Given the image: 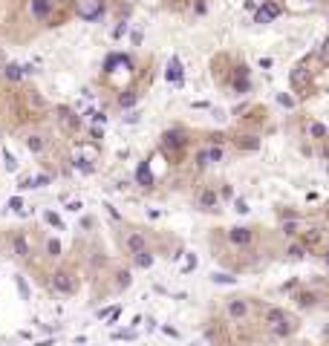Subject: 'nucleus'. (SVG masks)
<instances>
[{
    "mask_svg": "<svg viewBox=\"0 0 329 346\" xmlns=\"http://www.w3.org/2000/svg\"><path fill=\"white\" fill-rule=\"evenodd\" d=\"M263 323L272 329L277 338H283V335H289V332H292V320H289L286 309H277V306H269V309L263 312Z\"/></svg>",
    "mask_w": 329,
    "mask_h": 346,
    "instance_id": "f257e3e1",
    "label": "nucleus"
},
{
    "mask_svg": "<svg viewBox=\"0 0 329 346\" xmlns=\"http://www.w3.org/2000/svg\"><path fill=\"white\" fill-rule=\"evenodd\" d=\"M75 12H78V17H84V20H99V17L104 15V0H78Z\"/></svg>",
    "mask_w": 329,
    "mask_h": 346,
    "instance_id": "f03ea898",
    "label": "nucleus"
},
{
    "mask_svg": "<svg viewBox=\"0 0 329 346\" xmlns=\"http://www.w3.org/2000/svg\"><path fill=\"white\" fill-rule=\"evenodd\" d=\"M52 288H55V291H61V294H72V291L78 288V280H75L72 271L61 268V271H55V274H52Z\"/></svg>",
    "mask_w": 329,
    "mask_h": 346,
    "instance_id": "7ed1b4c3",
    "label": "nucleus"
},
{
    "mask_svg": "<svg viewBox=\"0 0 329 346\" xmlns=\"http://www.w3.org/2000/svg\"><path fill=\"white\" fill-rule=\"evenodd\" d=\"M185 144H188L185 130H167V133L162 136V147H164V150H170L173 156H176L179 150H185Z\"/></svg>",
    "mask_w": 329,
    "mask_h": 346,
    "instance_id": "20e7f679",
    "label": "nucleus"
},
{
    "mask_svg": "<svg viewBox=\"0 0 329 346\" xmlns=\"http://www.w3.org/2000/svg\"><path fill=\"white\" fill-rule=\"evenodd\" d=\"M280 12H283V6H280L277 0H266V3L254 12V23H272L274 17H280Z\"/></svg>",
    "mask_w": 329,
    "mask_h": 346,
    "instance_id": "39448f33",
    "label": "nucleus"
},
{
    "mask_svg": "<svg viewBox=\"0 0 329 346\" xmlns=\"http://www.w3.org/2000/svg\"><path fill=\"white\" fill-rule=\"evenodd\" d=\"M217 162H222V147H217V144L202 147V150L197 153V165H199V168H208V165H217Z\"/></svg>",
    "mask_w": 329,
    "mask_h": 346,
    "instance_id": "423d86ee",
    "label": "nucleus"
},
{
    "mask_svg": "<svg viewBox=\"0 0 329 346\" xmlns=\"http://www.w3.org/2000/svg\"><path fill=\"white\" fill-rule=\"evenodd\" d=\"M124 248H127L130 254H139V251H148V236H145L142 231H130V234L124 236Z\"/></svg>",
    "mask_w": 329,
    "mask_h": 346,
    "instance_id": "0eeeda50",
    "label": "nucleus"
},
{
    "mask_svg": "<svg viewBox=\"0 0 329 346\" xmlns=\"http://www.w3.org/2000/svg\"><path fill=\"white\" fill-rule=\"evenodd\" d=\"M225 312H228V317H231V320H243V317L248 315V303H246V300H240V297H231V300L225 303Z\"/></svg>",
    "mask_w": 329,
    "mask_h": 346,
    "instance_id": "6e6552de",
    "label": "nucleus"
},
{
    "mask_svg": "<svg viewBox=\"0 0 329 346\" xmlns=\"http://www.w3.org/2000/svg\"><path fill=\"white\" fill-rule=\"evenodd\" d=\"M228 239H231V245L246 248V245H251L254 234H251V228H228Z\"/></svg>",
    "mask_w": 329,
    "mask_h": 346,
    "instance_id": "1a4fd4ad",
    "label": "nucleus"
},
{
    "mask_svg": "<svg viewBox=\"0 0 329 346\" xmlns=\"http://www.w3.org/2000/svg\"><path fill=\"white\" fill-rule=\"evenodd\" d=\"M164 78H167L170 84H176V87L182 84V78H185V72H182V61H179V58H176V55H173V58H170V61H167V72H164Z\"/></svg>",
    "mask_w": 329,
    "mask_h": 346,
    "instance_id": "9d476101",
    "label": "nucleus"
},
{
    "mask_svg": "<svg viewBox=\"0 0 329 346\" xmlns=\"http://www.w3.org/2000/svg\"><path fill=\"white\" fill-rule=\"evenodd\" d=\"M29 9H32V17L47 20V17L52 15V0H32V3H29Z\"/></svg>",
    "mask_w": 329,
    "mask_h": 346,
    "instance_id": "9b49d317",
    "label": "nucleus"
},
{
    "mask_svg": "<svg viewBox=\"0 0 329 346\" xmlns=\"http://www.w3.org/2000/svg\"><path fill=\"white\" fill-rule=\"evenodd\" d=\"M217 205H219V196H217L214 188H208V190L199 193V208H202V211H214Z\"/></svg>",
    "mask_w": 329,
    "mask_h": 346,
    "instance_id": "f8f14e48",
    "label": "nucleus"
},
{
    "mask_svg": "<svg viewBox=\"0 0 329 346\" xmlns=\"http://www.w3.org/2000/svg\"><path fill=\"white\" fill-rule=\"evenodd\" d=\"M321 239H324V231H321V228H309V231H303V239H300V242H303V248H315Z\"/></svg>",
    "mask_w": 329,
    "mask_h": 346,
    "instance_id": "ddd939ff",
    "label": "nucleus"
},
{
    "mask_svg": "<svg viewBox=\"0 0 329 346\" xmlns=\"http://www.w3.org/2000/svg\"><path fill=\"white\" fill-rule=\"evenodd\" d=\"M136 182H139L142 188L153 185V173H150V165H148V162H142V165H139V171H136Z\"/></svg>",
    "mask_w": 329,
    "mask_h": 346,
    "instance_id": "4468645a",
    "label": "nucleus"
},
{
    "mask_svg": "<svg viewBox=\"0 0 329 346\" xmlns=\"http://www.w3.org/2000/svg\"><path fill=\"white\" fill-rule=\"evenodd\" d=\"M133 260H136L139 268H150L153 266V254L150 251H139V254H133Z\"/></svg>",
    "mask_w": 329,
    "mask_h": 346,
    "instance_id": "2eb2a0df",
    "label": "nucleus"
},
{
    "mask_svg": "<svg viewBox=\"0 0 329 346\" xmlns=\"http://www.w3.org/2000/svg\"><path fill=\"white\" fill-rule=\"evenodd\" d=\"M3 72H6V78H9V81H20V78H23V69H20L17 63H6V69H3Z\"/></svg>",
    "mask_w": 329,
    "mask_h": 346,
    "instance_id": "dca6fc26",
    "label": "nucleus"
},
{
    "mask_svg": "<svg viewBox=\"0 0 329 346\" xmlns=\"http://www.w3.org/2000/svg\"><path fill=\"white\" fill-rule=\"evenodd\" d=\"M292 260H300L303 254H306V248H303V242H295V245H289V251H286Z\"/></svg>",
    "mask_w": 329,
    "mask_h": 346,
    "instance_id": "f3484780",
    "label": "nucleus"
},
{
    "mask_svg": "<svg viewBox=\"0 0 329 346\" xmlns=\"http://www.w3.org/2000/svg\"><path fill=\"white\" fill-rule=\"evenodd\" d=\"M211 277H214V283H228V286L237 283V277H231V274H225V271H214Z\"/></svg>",
    "mask_w": 329,
    "mask_h": 346,
    "instance_id": "a211bd4d",
    "label": "nucleus"
},
{
    "mask_svg": "<svg viewBox=\"0 0 329 346\" xmlns=\"http://www.w3.org/2000/svg\"><path fill=\"white\" fill-rule=\"evenodd\" d=\"M309 133H312L315 139H324V136H327V127H324V124H309Z\"/></svg>",
    "mask_w": 329,
    "mask_h": 346,
    "instance_id": "6ab92c4d",
    "label": "nucleus"
},
{
    "mask_svg": "<svg viewBox=\"0 0 329 346\" xmlns=\"http://www.w3.org/2000/svg\"><path fill=\"white\" fill-rule=\"evenodd\" d=\"M133 101H136V93H127V95H121V98H118V104H121V107H130Z\"/></svg>",
    "mask_w": 329,
    "mask_h": 346,
    "instance_id": "aec40b11",
    "label": "nucleus"
},
{
    "mask_svg": "<svg viewBox=\"0 0 329 346\" xmlns=\"http://www.w3.org/2000/svg\"><path fill=\"white\" fill-rule=\"evenodd\" d=\"M234 211H237V214H248V205H246V199H234Z\"/></svg>",
    "mask_w": 329,
    "mask_h": 346,
    "instance_id": "412c9836",
    "label": "nucleus"
},
{
    "mask_svg": "<svg viewBox=\"0 0 329 346\" xmlns=\"http://www.w3.org/2000/svg\"><path fill=\"white\" fill-rule=\"evenodd\" d=\"M194 268H197V257H194V254H191V257H188V260H185V266H182V271H185V274H188V271H194Z\"/></svg>",
    "mask_w": 329,
    "mask_h": 346,
    "instance_id": "4be33fe9",
    "label": "nucleus"
},
{
    "mask_svg": "<svg viewBox=\"0 0 329 346\" xmlns=\"http://www.w3.org/2000/svg\"><path fill=\"white\" fill-rule=\"evenodd\" d=\"M277 101H280V104H286V107H295V98H292V95H283V93H280V95H277Z\"/></svg>",
    "mask_w": 329,
    "mask_h": 346,
    "instance_id": "5701e85b",
    "label": "nucleus"
},
{
    "mask_svg": "<svg viewBox=\"0 0 329 346\" xmlns=\"http://www.w3.org/2000/svg\"><path fill=\"white\" fill-rule=\"evenodd\" d=\"M47 222H49V225H55V228H64V222H61L55 214H47Z\"/></svg>",
    "mask_w": 329,
    "mask_h": 346,
    "instance_id": "b1692460",
    "label": "nucleus"
},
{
    "mask_svg": "<svg viewBox=\"0 0 329 346\" xmlns=\"http://www.w3.org/2000/svg\"><path fill=\"white\" fill-rule=\"evenodd\" d=\"M29 150H41V136H32L29 139Z\"/></svg>",
    "mask_w": 329,
    "mask_h": 346,
    "instance_id": "393cba45",
    "label": "nucleus"
},
{
    "mask_svg": "<svg viewBox=\"0 0 329 346\" xmlns=\"http://www.w3.org/2000/svg\"><path fill=\"white\" fill-rule=\"evenodd\" d=\"M47 248H49V254H52V257H58V251H61V245H58L55 239H49V245H47Z\"/></svg>",
    "mask_w": 329,
    "mask_h": 346,
    "instance_id": "a878e982",
    "label": "nucleus"
},
{
    "mask_svg": "<svg viewBox=\"0 0 329 346\" xmlns=\"http://www.w3.org/2000/svg\"><path fill=\"white\" fill-rule=\"evenodd\" d=\"M321 58H324V61H329V41L324 44V49H321Z\"/></svg>",
    "mask_w": 329,
    "mask_h": 346,
    "instance_id": "bb28decb",
    "label": "nucleus"
},
{
    "mask_svg": "<svg viewBox=\"0 0 329 346\" xmlns=\"http://www.w3.org/2000/svg\"><path fill=\"white\" fill-rule=\"evenodd\" d=\"M324 260H327V266H329V248H327V254H324Z\"/></svg>",
    "mask_w": 329,
    "mask_h": 346,
    "instance_id": "cd10ccee",
    "label": "nucleus"
}]
</instances>
